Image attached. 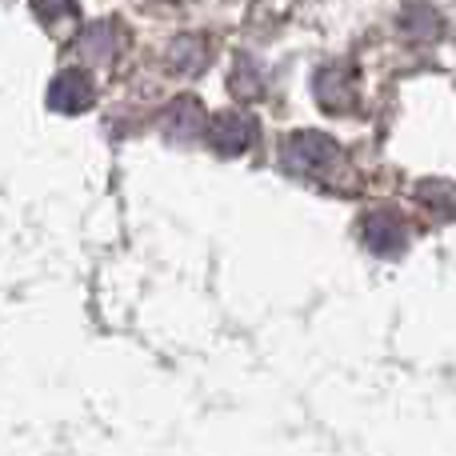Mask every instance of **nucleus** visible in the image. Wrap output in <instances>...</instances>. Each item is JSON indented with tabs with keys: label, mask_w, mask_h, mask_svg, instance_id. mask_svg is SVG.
<instances>
[{
	"label": "nucleus",
	"mask_w": 456,
	"mask_h": 456,
	"mask_svg": "<svg viewBox=\"0 0 456 456\" xmlns=\"http://www.w3.org/2000/svg\"><path fill=\"white\" fill-rule=\"evenodd\" d=\"M364 244H369L377 256H396V252L409 244V232H404L401 216H393L388 208H380V213H372L369 221H364Z\"/></svg>",
	"instance_id": "nucleus-5"
},
{
	"label": "nucleus",
	"mask_w": 456,
	"mask_h": 456,
	"mask_svg": "<svg viewBox=\"0 0 456 456\" xmlns=\"http://www.w3.org/2000/svg\"><path fill=\"white\" fill-rule=\"evenodd\" d=\"M117 48H120V32L112 28V24H93V28L80 37V53H85L93 64L112 61V56H117Z\"/></svg>",
	"instance_id": "nucleus-7"
},
{
	"label": "nucleus",
	"mask_w": 456,
	"mask_h": 456,
	"mask_svg": "<svg viewBox=\"0 0 456 456\" xmlns=\"http://www.w3.org/2000/svg\"><path fill=\"white\" fill-rule=\"evenodd\" d=\"M200 128H205V112H200L197 101H181V104H173V109H168V117H165L168 141L189 144V141H197V136H200Z\"/></svg>",
	"instance_id": "nucleus-6"
},
{
	"label": "nucleus",
	"mask_w": 456,
	"mask_h": 456,
	"mask_svg": "<svg viewBox=\"0 0 456 456\" xmlns=\"http://www.w3.org/2000/svg\"><path fill=\"white\" fill-rule=\"evenodd\" d=\"M208 144H213L221 157H240L256 144V120L240 117V112H221L208 125Z\"/></svg>",
	"instance_id": "nucleus-2"
},
{
	"label": "nucleus",
	"mask_w": 456,
	"mask_h": 456,
	"mask_svg": "<svg viewBox=\"0 0 456 456\" xmlns=\"http://www.w3.org/2000/svg\"><path fill=\"white\" fill-rule=\"evenodd\" d=\"M313 96L324 112H348L356 104V85L345 69H321L313 80Z\"/></svg>",
	"instance_id": "nucleus-4"
},
{
	"label": "nucleus",
	"mask_w": 456,
	"mask_h": 456,
	"mask_svg": "<svg viewBox=\"0 0 456 456\" xmlns=\"http://www.w3.org/2000/svg\"><path fill=\"white\" fill-rule=\"evenodd\" d=\"M417 200L441 216H456V184L452 181H420Z\"/></svg>",
	"instance_id": "nucleus-8"
},
{
	"label": "nucleus",
	"mask_w": 456,
	"mask_h": 456,
	"mask_svg": "<svg viewBox=\"0 0 456 456\" xmlns=\"http://www.w3.org/2000/svg\"><path fill=\"white\" fill-rule=\"evenodd\" d=\"M45 20H61V12H72V0H32Z\"/></svg>",
	"instance_id": "nucleus-9"
},
{
	"label": "nucleus",
	"mask_w": 456,
	"mask_h": 456,
	"mask_svg": "<svg viewBox=\"0 0 456 456\" xmlns=\"http://www.w3.org/2000/svg\"><path fill=\"white\" fill-rule=\"evenodd\" d=\"M284 173L300 176V181H316L329 176V168L337 165V141L324 133H292L281 149Z\"/></svg>",
	"instance_id": "nucleus-1"
},
{
	"label": "nucleus",
	"mask_w": 456,
	"mask_h": 456,
	"mask_svg": "<svg viewBox=\"0 0 456 456\" xmlns=\"http://www.w3.org/2000/svg\"><path fill=\"white\" fill-rule=\"evenodd\" d=\"M93 101H96V88L80 69H64L61 77H53V88H48V109L53 112L77 117V112L93 109Z\"/></svg>",
	"instance_id": "nucleus-3"
}]
</instances>
